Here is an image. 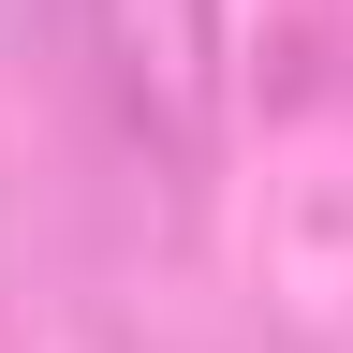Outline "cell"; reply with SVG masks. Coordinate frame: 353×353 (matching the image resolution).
I'll use <instances>...</instances> for the list:
<instances>
[{"label": "cell", "instance_id": "1", "mask_svg": "<svg viewBox=\"0 0 353 353\" xmlns=\"http://www.w3.org/2000/svg\"><path fill=\"white\" fill-rule=\"evenodd\" d=\"M103 88L162 162H206V132H221V0H103Z\"/></svg>", "mask_w": 353, "mask_h": 353}]
</instances>
